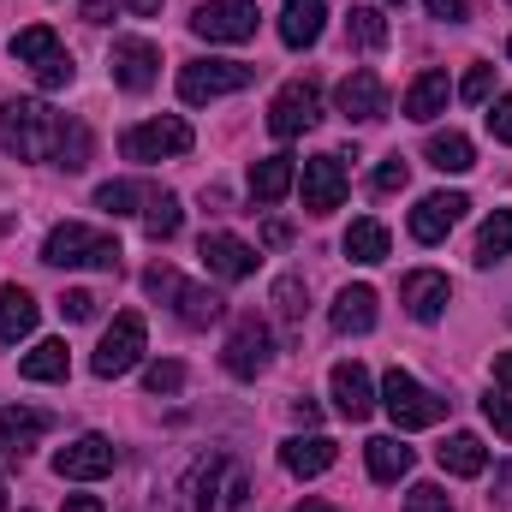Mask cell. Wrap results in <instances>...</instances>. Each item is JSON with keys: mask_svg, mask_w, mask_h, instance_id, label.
Returning <instances> with one entry per match:
<instances>
[{"mask_svg": "<svg viewBox=\"0 0 512 512\" xmlns=\"http://www.w3.org/2000/svg\"><path fill=\"white\" fill-rule=\"evenodd\" d=\"M251 477L233 453H209L185 477V507L191 512H251Z\"/></svg>", "mask_w": 512, "mask_h": 512, "instance_id": "6da1fadb", "label": "cell"}, {"mask_svg": "<svg viewBox=\"0 0 512 512\" xmlns=\"http://www.w3.org/2000/svg\"><path fill=\"white\" fill-rule=\"evenodd\" d=\"M60 114H48V102H6L0 108V149L6 155H18V161H42V155H54V143H60Z\"/></svg>", "mask_w": 512, "mask_h": 512, "instance_id": "7a4b0ae2", "label": "cell"}, {"mask_svg": "<svg viewBox=\"0 0 512 512\" xmlns=\"http://www.w3.org/2000/svg\"><path fill=\"white\" fill-rule=\"evenodd\" d=\"M42 262H54V268H102V274H114V268H120V239L102 233V227H84V221H60V227L48 233V245H42Z\"/></svg>", "mask_w": 512, "mask_h": 512, "instance_id": "3957f363", "label": "cell"}, {"mask_svg": "<svg viewBox=\"0 0 512 512\" xmlns=\"http://www.w3.org/2000/svg\"><path fill=\"white\" fill-rule=\"evenodd\" d=\"M143 292L149 298H167L173 310H179V322H191V328H209L227 304H221V292H209V286H191V280H179L167 262H155L149 274H143Z\"/></svg>", "mask_w": 512, "mask_h": 512, "instance_id": "277c9868", "label": "cell"}, {"mask_svg": "<svg viewBox=\"0 0 512 512\" xmlns=\"http://www.w3.org/2000/svg\"><path fill=\"white\" fill-rule=\"evenodd\" d=\"M382 411L399 429H429V423L447 417V399L429 393V387L417 382V376H405V370H387L382 376Z\"/></svg>", "mask_w": 512, "mask_h": 512, "instance_id": "5b68a950", "label": "cell"}, {"mask_svg": "<svg viewBox=\"0 0 512 512\" xmlns=\"http://www.w3.org/2000/svg\"><path fill=\"white\" fill-rule=\"evenodd\" d=\"M251 78L256 66H245V60H191V66H179V96L191 108H203V102H221V96L245 90Z\"/></svg>", "mask_w": 512, "mask_h": 512, "instance_id": "8992f818", "label": "cell"}, {"mask_svg": "<svg viewBox=\"0 0 512 512\" xmlns=\"http://www.w3.org/2000/svg\"><path fill=\"white\" fill-rule=\"evenodd\" d=\"M143 346H149L143 316H137V310H120V316H114V328L102 334V346H96L90 370H96L102 382H114V376H126V370H137V364H143Z\"/></svg>", "mask_w": 512, "mask_h": 512, "instance_id": "52a82bcc", "label": "cell"}, {"mask_svg": "<svg viewBox=\"0 0 512 512\" xmlns=\"http://www.w3.org/2000/svg\"><path fill=\"white\" fill-rule=\"evenodd\" d=\"M197 137L191 126L179 120V114H161V120H143V126H131L120 137V149H126V161H167V155H185Z\"/></svg>", "mask_w": 512, "mask_h": 512, "instance_id": "ba28073f", "label": "cell"}, {"mask_svg": "<svg viewBox=\"0 0 512 512\" xmlns=\"http://www.w3.org/2000/svg\"><path fill=\"white\" fill-rule=\"evenodd\" d=\"M108 72H114L120 90L143 96V90H155V78H161V48L143 42V36H114V48H108Z\"/></svg>", "mask_w": 512, "mask_h": 512, "instance_id": "9c48e42d", "label": "cell"}, {"mask_svg": "<svg viewBox=\"0 0 512 512\" xmlns=\"http://www.w3.org/2000/svg\"><path fill=\"white\" fill-rule=\"evenodd\" d=\"M114 465H120V447H114L108 435H78L72 447L54 453V477H60V483H96V477H108Z\"/></svg>", "mask_w": 512, "mask_h": 512, "instance_id": "30bf717a", "label": "cell"}, {"mask_svg": "<svg viewBox=\"0 0 512 512\" xmlns=\"http://www.w3.org/2000/svg\"><path fill=\"white\" fill-rule=\"evenodd\" d=\"M191 30L203 42H251L256 36V0H203L191 12Z\"/></svg>", "mask_w": 512, "mask_h": 512, "instance_id": "8fae6325", "label": "cell"}, {"mask_svg": "<svg viewBox=\"0 0 512 512\" xmlns=\"http://www.w3.org/2000/svg\"><path fill=\"white\" fill-rule=\"evenodd\" d=\"M268 358H274V340H268V322L262 316H239L233 322V334H227V352H221V364L239 376V382H251L268 370Z\"/></svg>", "mask_w": 512, "mask_h": 512, "instance_id": "7c38bea8", "label": "cell"}, {"mask_svg": "<svg viewBox=\"0 0 512 512\" xmlns=\"http://www.w3.org/2000/svg\"><path fill=\"white\" fill-rule=\"evenodd\" d=\"M298 185H304V209H310V215H334V209L346 203V191H352V179H346L340 155H310Z\"/></svg>", "mask_w": 512, "mask_h": 512, "instance_id": "4fadbf2b", "label": "cell"}, {"mask_svg": "<svg viewBox=\"0 0 512 512\" xmlns=\"http://www.w3.org/2000/svg\"><path fill=\"white\" fill-rule=\"evenodd\" d=\"M322 120V96H316V84H286L274 102H268V131L274 137H304V131Z\"/></svg>", "mask_w": 512, "mask_h": 512, "instance_id": "5bb4252c", "label": "cell"}, {"mask_svg": "<svg viewBox=\"0 0 512 512\" xmlns=\"http://www.w3.org/2000/svg\"><path fill=\"white\" fill-rule=\"evenodd\" d=\"M465 209H471L465 191H435V197H423V203L411 209V239H417V245H441V239L465 221Z\"/></svg>", "mask_w": 512, "mask_h": 512, "instance_id": "9a60e30c", "label": "cell"}, {"mask_svg": "<svg viewBox=\"0 0 512 512\" xmlns=\"http://www.w3.org/2000/svg\"><path fill=\"white\" fill-rule=\"evenodd\" d=\"M447 298H453V280L435 274V268H417V274L399 280V304H405L417 322H435V316L447 310Z\"/></svg>", "mask_w": 512, "mask_h": 512, "instance_id": "2e32d148", "label": "cell"}, {"mask_svg": "<svg viewBox=\"0 0 512 512\" xmlns=\"http://www.w3.org/2000/svg\"><path fill=\"white\" fill-rule=\"evenodd\" d=\"M197 256H203V268L215 280H245V274H256V251L245 239H233V233H203Z\"/></svg>", "mask_w": 512, "mask_h": 512, "instance_id": "e0dca14e", "label": "cell"}, {"mask_svg": "<svg viewBox=\"0 0 512 512\" xmlns=\"http://www.w3.org/2000/svg\"><path fill=\"white\" fill-rule=\"evenodd\" d=\"M328 387H334V405H340V417H352V423H364L370 411H376V382H370V370L364 364H334V376H328Z\"/></svg>", "mask_w": 512, "mask_h": 512, "instance_id": "ac0fdd59", "label": "cell"}, {"mask_svg": "<svg viewBox=\"0 0 512 512\" xmlns=\"http://www.w3.org/2000/svg\"><path fill=\"white\" fill-rule=\"evenodd\" d=\"M340 114L346 120H382L387 114V90H382V78L370 72V66H358V72H346V84H340Z\"/></svg>", "mask_w": 512, "mask_h": 512, "instance_id": "d6986e66", "label": "cell"}, {"mask_svg": "<svg viewBox=\"0 0 512 512\" xmlns=\"http://www.w3.org/2000/svg\"><path fill=\"white\" fill-rule=\"evenodd\" d=\"M48 429H54V423H48V411L6 405V411H0V453H6V459H24V453H30Z\"/></svg>", "mask_w": 512, "mask_h": 512, "instance_id": "ffe728a7", "label": "cell"}, {"mask_svg": "<svg viewBox=\"0 0 512 512\" xmlns=\"http://www.w3.org/2000/svg\"><path fill=\"white\" fill-rule=\"evenodd\" d=\"M447 102H453V84H447V72H417V84L405 90L399 114H405V120H417V126H429L435 114H447Z\"/></svg>", "mask_w": 512, "mask_h": 512, "instance_id": "44dd1931", "label": "cell"}, {"mask_svg": "<svg viewBox=\"0 0 512 512\" xmlns=\"http://www.w3.org/2000/svg\"><path fill=\"white\" fill-rule=\"evenodd\" d=\"M334 459H340V447H334L328 435H292V441L280 447V465H286L292 477H322V471H334Z\"/></svg>", "mask_w": 512, "mask_h": 512, "instance_id": "7402d4cb", "label": "cell"}, {"mask_svg": "<svg viewBox=\"0 0 512 512\" xmlns=\"http://www.w3.org/2000/svg\"><path fill=\"white\" fill-rule=\"evenodd\" d=\"M322 24H328L322 0H280V42L286 48H316Z\"/></svg>", "mask_w": 512, "mask_h": 512, "instance_id": "603a6c76", "label": "cell"}, {"mask_svg": "<svg viewBox=\"0 0 512 512\" xmlns=\"http://www.w3.org/2000/svg\"><path fill=\"white\" fill-rule=\"evenodd\" d=\"M292 179H298V161H292V155H262L251 167V203H262V209L280 203V197L292 191Z\"/></svg>", "mask_w": 512, "mask_h": 512, "instance_id": "cb8c5ba5", "label": "cell"}, {"mask_svg": "<svg viewBox=\"0 0 512 512\" xmlns=\"http://www.w3.org/2000/svg\"><path fill=\"white\" fill-rule=\"evenodd\" d=\"M24 334H36V298L24 286H0V346H18Z\"/></svg>", "mask_w": 512, "mask_h": 512, "instance_id": "d4e9b609", "label": "cell"}, {"mask_svg": "<svg viewBox=\"0 0 512 512\" xmlns=\"http://www.w3.org/2000/svg\"><path fill=\"white\" fill-rule=\"evenodd\" d=\"M334 328L340 334H370L376 328V286H346L334 298Z\"/></svg>", "mask_w": 512, "mask_h": 512, "instance_id": "484cf974", "label": "cell"}, {"mask_svg": "<svg viewBox=\"0 0 512 512\" xmlns=\"http://www.w3.org/2000/svg\"><path fill=\"white\" fill-rule=\"evenodd\" d=\"M72 358H66V340H36L24 358H18V376L24 382H66Z\"/></svg>", "mask_w": 512, "mask_h": 512, "instance_id": "4316f807", "label": "cell"}, {"mask_svg": "<svg viewBox=\"0 0 512 512\" xmlns=\"http://www.w3.org/2000/svg\"><path fill=\"white\" fill-rule=\"evenodd\" d=\"M364 459H370V477H376V483H399L417 453H411L399 435H376V441H364Z\"/></svg>", "mask_w": 512, "mask_h": 512, "instance_id": "83f0119b", "label": "cell"}, {"mask_svg": "<svg viewBox=\"0 0 512 512\" xmlns=\"http://www.w3.org/2000/svg\"><path fill=\"white\" fill-rule=\"evenodd\" d=\"M429 167H441V173H471L477 167V149H471V137L465 131H429Z\"/></svg>", "mask_w": 512, "mask_h": 512, "instance_id": "f1b7e54d", "label": "cell"}, {"mask_svg": "<svg viewBox=\"0 0 512 512\" xmlns=\"http://www.w3.org/2000/svg\"><path fill=\"white\" fill-rule=\"evenodd\" d=\"M435 459H441L447 477H483V471H489V447H483L477 435H447V447H441Z\"/></svg>", "mask_w": 512, "mask_h": 512, "instance_id": "f546056e", "label": "cell"}, {"mask_svg": "<svg viewBox=\"0 0 512 512\" xmlns=\"http://www.w3.org/2000/svg\"><path fill=\"white\" fill-rule=\"evenodd\" d=\"M346 42L364 48V54L387 48V12L382 6H352V12H346Z\"/></svg>", "mask_w": 512, "mask_h": 512, "instance_id": "4dcf8cb0", "label": "cell"}, {"mask_svg": "<svg viewBox=\"0 0 512 512\" xmlns=\"http://www.w3.org/2000/svg\"><path fill=\"white\" fill-rule=\"evenodd\" d=\"M179 221H185L179 197H173V191H149V203H143V233H149V239H173Z\"/></svg>", "mask_w": 512, "mask_h": 512, "instance_id": "1f68e13d", "label": "cell"}, {"mask_svg": "<svg viewBox=\"0 0 512 512\" xmlns=\"http://www.w3.org/2000/svg\"><path fill=\"white\" fill-rule=\"evenodd\" d=\"M501 256H512V209H495L483 221V233H477V262L483 268H495Z\"/></svg>", "mask_w": 512, "mask_h": 512, "instance_id": "d6a6232c", "label": "cell"}, {"mask_svg": "<svg viewBox=\"0 0 512 512\" xmlns=\"http://www.w3.org/2000/svg\"><path fill=\"white\" fill-rule=\"evenodd\" d=\"M48 54H60V36H54L48 24H30V30H18V36H12V60H18V66H30V72H36Z\"/></svg>", "mask_w": 512, "mask_h": 512, "instance_id": "836d02e7", "label": "cell"}, {"mask_svg": "<svg viewBox=\"0 0 512 512\" xmlns=\"http://www.w3.org/2000/svg\"><path fill=\"white\" fill-rule=\"evenodd\" d=\"M346 256L352 262H387V227L382 221H352L346 227Z\"/></svg>", "mask_w": 512, "mask_h": 512, "instance_id": "e575fe53", "label": "cell"}, {"mask_svg": "<svg viewBox=\"0 0 512 512\" xmlns=\"http://www.w3.org/2000/svg\"><path fill=\"white\" fill-rule=\"evenodd\" d=\"M137 203H149V191L131 185V179H108L96 191V209H108V215H137Z\"/></svg>", "mask_w": 512, "mask_h": 512, "instance_id": "d590c367", "label": "cell"}, {"mask_svg": "<svg viewBox=\"0 0 512 512\" xmlns=\"http://www.w3.org/2000/svg\"><path fill=\"white\" fill-rule=\"evenodd\" d=\"M274 310H280V322H286V328H298V322H304V280H298V274L274 280Z\"/></svg>", "mask_w": 512, "mask_h": 512, "instance_id": "8d00e7d4", "label": "cell"}, {"mask_svg": "<svg viewBox=\"0 0 512 512\" xmlns=\"http://www.w3.org/2000/svg\"><path fill=\"white\" fill-rule=\"evenodd\" d=\"M54 161L78 173V167L90 161V131H84V126H60V143H54Z\"/></svg>", "mask_w": 512, "mask_h": 512, "instance_id": "74e56055", "label": "cell"}, {"mask_svg": "<svg viewBox=\"0 0 512 512\" xmlns=\"http://www.w3.org/2000/svg\"><path fill=\"white\" fill-rule=\"evenodd\" d=\"M72 78H78V66H72V54H66V48H60V54H48V60L36 66V84H42V90H66Z\"/></svg>", "mask_w": 512, "mask_h": 512, "instance_id": "f35d334b", "label": "cell"}, {"mask_svg": "<svg viewBox=\"0 0 512 512\" xmlns=\"http://www.w3.org/2000/svg\"><path fill=\"white\" fill-rule=\"evenodd\" d=\"M453 96H459V102H489V96H495V66H471Z\"/></svg>", "mask_w": 512, "mask_h": 512, "instance_id": "ab89813d", "label": "cell"}, {"mask_svg": "<svg viewBox=\"0 0 512 512\" xmlns=\"http://www.w3.org/2000/svg\"><path fill=\"white\" fill-rule=\"evenodd\" d=\"M405 512H453V501H447L441 483H417V489L405 495Z\"/></svg>", "mask_w": 512, "mask_h": 512, "instance_id": "60d3db41", "label": "cell"}, {"mask_svg": "<svg viewBox=\"0 0 512 512\" xmlns=\"http://www.w3.org/2000/svg\"><path fill=\"white\" fill-rule=\"evenodd\" d=\"M143 387H149L155 399H161V393H179V387H185V364H149Z\"/></svg>", "mask_w": 512, "mask_h": 512, "instance_id": "b9f144b4", "label": "cell"}, {"mask_svg": "<svg viewBox=\"0 0 512 512\" xmlns=\"http://www.w3.org/2000/svg\"><path fill=\"white\" fill-rule=\"evenodd\" d=\"M483 417L495 423V435H507V441H512V393H507V387L483 399Z\"/></svg>", "mask_w": 512, "mask_h": 512, "instance_id": "7bdbcfd3", "label": "cell"}, {"mask_svg": "<svg viewBox=\"0 0 512 512\" xmlns=\"http://www.w3.org/2000/svg\"><path fill=\"white\" fill-rule=\"evenodd\" d=\"M405 179H411V167H405V161H399V155H387L382 167H376V179H370V185H376V191H405Z\"/></svg>", "mask_w": 512, "mask_h": 512, "instance_id": "ee69618b", "label": "cell"}, {"mask_svg": "<svg viewBox=\"0 0 512 512\" xmlns=\"http://www.w3.org/2000/svg\"><path fill=\"white\" fill-rule=\"evenodd\" d=\"M60 316H66V322H90V316H96V298H90V292H78V286H72V292H66V298H60Z\"/></svg>", "mask_w": 512, "mask_h": 512, "instance_id": "f6af8a7d", "label": "cell"}, {"mask_svg": "<svg viewBox=\"0 0 512 512\" xmlns=\"http://www.w3.org/2000/svg\"><path fill=\"white\" fill-rule=\"evenodd\" d=\"M489 131H495V143H512V96H501L489 108Z\"/></svg>", "mask_w": 512, "mask_h": 512, "instance_id": "bcb514c9", "label": "cell"}, {"mask_svg": "<svg viewBox=\"0 0 512 512\" xmlns=\"http://www.w3.org/2000/svg\"><path fill=\"white\" fill-rule=\"evenodd\" d=\"M429 6V18H441V24H459L465 18V0H423Z\"/></svg>", "mask_w": 512, "mask_h": 512, "instance_id": "7dc6e473", "label": "cell"}, {"mask_svg": "<svg viewBox=\"0 0 512 512\" xmlns=\"http://www.w3.org/2000/svg\"><path fill=\"white\" fill-rule=\"evenodd\" d=\"M114 12H120V0H84V18H90V24H108Z\"/></svg>", "mask_w": 512, "mask_h": 512, "instance_id": "c3c4849f", "label": "cell"}, {"mask_svg": "<svg viewBox=\"0 0 512 512\" xmlns=\"http://www.w3.org/2000/svg\"><path fill=\"white\" fill-rule=\"evenodd\" d=\"M286 239H292V227H286V221H268V227H262V245H286Z\"/></svg>", "mask_w": 512, "mask_h": 512, "instance_id": "681fc988", "label": "cell"}, {"mask_svg": "<svg viewBox=\"0 0 512 512\" xmlns=\"http://www.w3.org/2000/svg\"><path fill=\"white\" fill-rule=\"evenodd\" d=\"M292 417H298V423H316V417H322V405H316V399H292Z\"/></svg>", "mask_w": 512, "mask_h": 512, "instance_id": "f907efd6", "label": "cell"}, {"mask_svg": "<svg viewBox=\"0 0 512 512\" xmlns=\"http://www.w3.org/2000/svg\"><path fill=\"white\" fill-rule=\"evenodd\" d=\"M66 512H102V501H96V495H72V501H66Z\"/></svg>", "mask_w": 512, "mask_h": 512, "instance_id": "816d5d0a", "label": "cell"}, {"mask_svg": "<svg viewBox=\"0 0 512 512\" xmlns=\"http://www.w3.org/2000/svg\"><path fill=\"white\" fill-rule=\"evenodd\" d=\"M495 382L512 387V352H501V358H495Z\"/></svg>", "mask_w": 512, "mask_h": 512, "instance_id": "f5cc1de1", "label": "cell"}, {"mask_svg": "<svg viewBox=\"0 0 512 512\" xmlns=\"http://www.w3.org/2000/svg\"><path fill=\"white\" fill-rule=\"evenodd\" d=\"M131 12H137V18H155V12H161V0H126Z\"/></svg>", "mask_w": 512, "mask_h": 512, "instance_id": "db71d44e", "label": "cell"}, {"mask_svg": "<svg viewBox=\"0 0 512 512\" xmlns=\"http://www.w3.org/2000/svg\"><path fill=\"white\" fill-rule=\"evenodd\" d=\"M292 512H340V507H328V501H304V507H292Z\"/></svg>", "mask_w": 512, "mask_h": 512, "instance_id": "11a10c76", "label": "cell"}, {"mask_svg": "<svg viewBox=\"0 0 512 512\" xmlns=\"http://www.w3.org/2000/svg\"><path fill=\"white\" fill-rule=\"evenodd\" d=\"M0 512H6V483H0Z\"/></svg>", "mask_w": 512, "mask_h": 512, "instance_id": "9f6ffc18", "label": "cell"}, {"mask_svg": "<svg viewBox=\"0 0 512 512\" xmlns=\"http://www.w3.org/2000/svg\"><path fill=\"white\" fill-rule=\"evenodd\" d=\"M507 54H512V42H507Z\"/></svg>", "mask_w": 512, "mask_h": 512, "instance_id": "6f0895ef", "label": "cell"}]
</instances>
